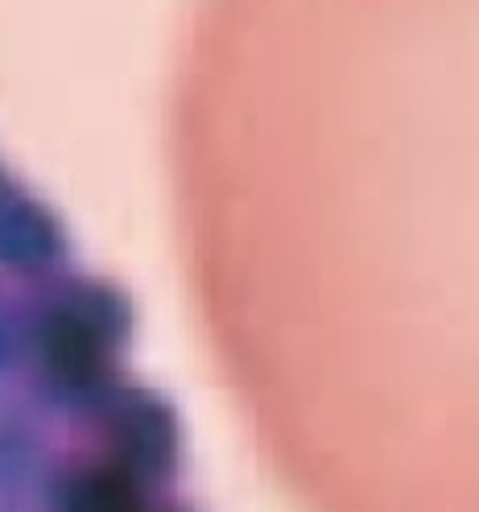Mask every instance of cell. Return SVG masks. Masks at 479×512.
<instances>
[{"label": "cell", "instance_id": "cell-1", "mask_svg": "<svg viewBox=\"0 0 479 512\" xmlns=\"http://www.w3.org/2000/svg\"><path fill=\"white\" fill-rule=\"evenodd\" d=\"M42 351H46V368L58 380H91L104 364V327L87 306H67L54 318H46L42 331Z\"/></svg>", "mask_w": 479, "mask_h": 512}, {"label": "cell", "instance_id": "cell-2", "mask_svg": "<svg viewBox=\"0 0 479 512\" xmlns=\"http://www.w3.org/2000/svg\"><path fill=\"white\" fill-rule=\"evenodd\" d=\"M58 256L54 223L34 203H5L0 207V261L38 269Z\"/></svg>", "mask_w": 479, "mask_h": 512}, {"label": "cell", "instance_id": "cell-3", "mask_svg": "<svg viewBox=\"0 0 479 512\" xmlns=\"http://www.w3.org/2000/svg\"><path fill=\"white\" fill-rule=\"evenodd\" d=\"M0 351H5V327H0Z\"/></svg>", "mask_w": 479, "mask_h": 512}]
</instances>
